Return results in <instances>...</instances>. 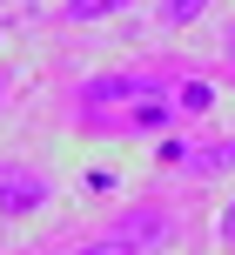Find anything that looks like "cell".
Wrapping results in <instances>:
<instances>
[{"mask_svg":"<svg viewBox=\"0 0 235 255\" xmlns=\"http://www.w3.org/2000/svg\"><path fill=\"white\" fill-rule=\"evenodd\" d=\"M209 7H215V0H161V20H168V27H188V20H202Z\"/></svg>","mask_w":235,"mask_h":255,"instance_id":"5b68a950","label":"cell"},{"mask_svg":"<svg viewBox=\"0 0 235 255\" xmlns=\"http://www.w3.org/2000/svg\"><path fill=\"white\" fill-rule=\"evenodd\" d=\"M0 101H7V81H0Z\"/></svg>","mask_w":235,"mask_h":255,"instance_id":"30bf717a","label":"cell"},{"mask_svg":"<svg viewBox=\"0 0 235 255\" xmlns=\"http://www.w3.org/2000/svg\"><path fill=\"white\" fill-rule=\"evenodd\" d=\"M47 202H54L47 175H34V168H0V215H40Z\"/></svg>","mask_w":235,"mask_h":255,"instance_id":"7a4b0ae2","label":"cell"},{"mask_svg":"<svg viewBox=\"0 0 235 255\" xmlns=\"http://www.w3.org/2000/svg\"><path fill=\"white\" fill-rule=\"evenodd\" d=\"M229 61H235V34H229Z\"/></svg>","mask_w":235,"mask_h":255,"instance_id":"9c48e42d","label":"cell"},{"mask_svg":"<svg viewBox=\"0 0 235 255\" xmlns=\"http://www.w3.org/2000/svg\"><path fill=\"white\" fill-rule=\"evenodd\" d=\"M215 235H222V242H229V249H235V202H229V208H222V222H215Z\"/></svg>","mask_w":235,"mask_h":255,"instance_id":"ba28073f","label":"cell"},{"mask_svg":"<svg viewBox=\"0 0 235 255\" xmlns=\"http://www.w3.org/2000/svg\"><path fill=\"white\" fill-rule=\"evenodd\" d=\"M175 94H182V108H188V115H209V108H215V88H209V81H182Z\"/></svg>","mask_w":235,"mask_h":255,"instance_id":"8992f818","label":"cell"},{"mask_svg":"<svg viewBox=\"0 0 235 255\" xmlns=\"http://www.w3.org/2000/svg\"><path fill=\"white\" fill-rule=\"evenodd\" d=\"M115 235L134 255H148V249H161V235H168V215H161V208H128V215L115 222Z\"/></svg>","mask_w":235,"mask_h":255,"instance_id":"3957f363","label":"cell"},{"mask_svg":"<svg viewBox=\"0 0 235 255\" xmlns=\"http://www.w3.org/2000/svg\"><path fill=\"white\" fill-rule=\"evenodd\" d=\"M74 255H134V249H128V242H121V235H115V229H108V235H101V242H88V249H74Z\"/></svg>","mask_w":235,"mask_h":255,"instance_id":"52a82bcc","label":"cell"},{"mask_svg":"<svg viewBox=\"0 0 235 255\" xmlns=\"http://www.w3.org/2000/svg\"><path fill=\"white\" fill-rule=\"evenodd\" d=\"M128 0H61V20H108V13H121Z\"/></svg>","mask_w":235,"mask_h":255,"instance_id":"277c9868","label":"cell"},{"mask_svg":"<svg viewBox=\"0 0 235 255\" xmlns=\"http://www.w3.org/2000/svg\"><path fill=\"white\" fill-rule=\"evenodd\" d=\"M182 115V94L148 74H101L81 88V121L101 134H161Z\"/></svg>","mask_w":235,"mask_h":255,"instance_id":"6da1fadb","label":"cell"}]
</instances>
